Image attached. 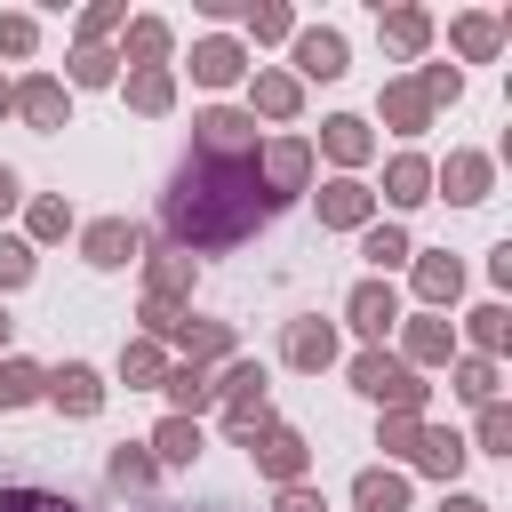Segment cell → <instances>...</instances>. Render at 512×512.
I'll list each match as a JSON object with an SVG mask.
<instances>
[{
    "label": "cell",
    "instance_id": "38",
    "mask_svg": "<svg viewBox=\"0 0 512 512\" xmlns=\"http://www.w3.org/2000/svg\"><path fill=\"white\" fill-rule=\"evenodd\" d=\"M456 48H464V56H496V24H488V16H464V24H456Z\"/></svg>",
    "mask_w": 512,
    "mask_h": 512
},
{
    "label": "cell",
    "instance_id": "46",
    "mask_svg": "<svg viewBox=\"0 0 512 512\" xmlns=\"http://www.w3.org/2000/svg\"><path fill=\"white\" fill-rule=\"evenodd\" d=\"M16 200H24V192H16V168H0V216H8Z\"/></svg>",
    "mask_w": 512,
    "mask_h": 512
},
{
    "label": "cell",
    "instance_id": "24",
    "mask_svg": "<svg viewBox=\"0 0 512 512\" xmlns=\"http://www.w3.org/2000/svg\"><path fill=\"white\" fill-rule=\"evenodd\" d=\"M32 392H48V376L32 360H0V408H24Z\"/></svg>",
    "mask_w": 512,
    "mask_h": 512
},
{
    "label": "cell",
    "instance_id": "11",
    "mask_svg": "<svg viewBox=\"0 0 512 512\" xmlns=\"http://www.w3.org/2000/svg\"><path fill=\"white\" fill-rule=\"evenodd\" d=\"M296 72L304 80H336L344 72V40L336 32H296Z\"/></svg>",
    "mask_w": 512,
    "mask_h": 512
},
{
    "label": "cell",
    "instance_id": "42",
    "mask_svg": "<svg viewBox=\"0 0 512 512\" xmlns=\"http://www.w3.org/2000/svg\"><path fill=\"white\" fill-rule=\"evenodd\" d=\"M504 440H512V416L488 400V408H480V448H504Z\"/></svg>",
    "mask_w": 512,
    "mask_h": 512
},
{
    "label": "cell",
    "instance_id": "43",
    "mask_svg": "<svg viewBox=\"0 0 512 512\" xmlns=\"http://www.w3.org/2000/svg\"><path fill=\"white\" fill-rule=\"evenodd\" d=\"M0 48L24 56V48H32V16H0Z\"/></svg>",
    "mask_w": 512,
    "mask_h": 512
},
{
    "label": "cell",
    "instance_id": "48",
    "mask_svg": "<svg viewBox=\"0 0 512 512\" xmlns=\"http://www.w3.org/2000/svg\"><path fill=\"white\" fill-rule=\"evenodd\" d=\"M0 344H8V312H0Z\"/></svg>",
    "mask_w": 512,
    "mask_h": 512
},
{
    "label": "cell",
    "instance_id": "33",
    "mask_svg": "<svg viewBox=\"0 0 512 512\" xmlns=\"http://www.w3.org/2000/svg\"><path fill=\"white\" fill-rule=\"evenodd\" d=\"M168 96H176L168 72H136V80H128V104H136V112H168Z\"/></svg>",
    "mask_w": 512,
    "mask_h": 512
},
{
    "label": "cell",
    "instance_id": "16",
    "mask_svg": "<svg viewBox=\"0 0 512 512\" xmlns=\"http://www.w3.org/2000/svg\"><path fill=\"white\" fill-rule=\"evenodd\" d=\"M8 104H16V112H24L32 128H56V120H64V88H56V80H24V88H16Z\"/></svg>",
    "mask_w": 512,
    "mask_h": 512
},
{
    "label": "cell",
    "instance_id": "22",
    "mask_svg": "<svg viewBox=\"0 0 512 512\" xmlns=\"http://www.w3.org/2000/svg\"><path fill=\"white\" fill-rule=\"evenodd\" d=\"M160 384H168V400H176V416H192V408H208V400H216V384H208V376H200L192 360H184V368H168Z\"/></svg>",
    "mask_w": 512,
    "mask_h": 512
},
{
    "label": "cell",
    "instance_id": "35",
    "mask_svg": "<svg viewBox=\"0 0 512 512\" xmlns=\"http://www.w3.org/2000/svg\"><path fill=\"white\" fill-rule=\"evenodd\" d=\"M456 392L488 408V400H496V360H464V368H456Z\"/></svg>",
    "mask_w": 512,
    "mask_h": 512
},
{
    "label": "cell",
    "instance_id": "23",
    "mask_svg": "<svg viewBox=\"0 0 512 512\" xmlns=\"http://www.w3.org/2000/svg\"><path fill=\"white\" fill-rule=\"evenodd\" d=\"M152 448H160V464H192V456H200V424H192V416H168V424L152 432Z\"/></svg>",
    "mask_w": 512,
    "mask_h": 512
},
{
    "label": "cell",
    "instance_id": "47",
    "mask_svg": "<svg viewBox=\"0 0 512 512\" xmlns=\"http://www.w3.org/2000/svg\"><path fill=\"white\" fill-rule=\"evenodd\" d=\"M440 512H488V504H480V496H448Z\"/></svg>",
    "mask_w": 512,
    "mask_h": 512
},
{
    "label": "cell",
    "instance_id": "45",
    "mask_svg": "<svg viewBox=\"0 0 512 512\" xmlns=\"http://www.w3.org/2000/svg\"><path fill=\"white\" fill-rule=\"evenodd\" d=\"M280 512H328V504H320L312 488H280Z\"/></svg>",
    "mask_w": 512,
    "mask_h": 512
},
{
    "label": "cell",
    "instance_id": "1",
    "mask_svg": "<svg viewBox=\"0 0 512 512\" xmlns=\"http://www.w3.org/2000/svg\"><path fill=\"white\" fill-rule=\"evenodd\" d=\"M264 208H272V192H264L256 160H200L192 152V168L176 176L160 216H168L176 248H240L264 224Z\"/></svg>",
    "mask_w": 512,
    "mask_h": 512
},
{
    "label": "cell",
    "instance_id": "28",
    "mask_svg": "<svg viewBox=\"0 0 512 512\" xmlns=\"http://www.w3.org/2000/svg\"><path fill=\"white\" fill-rule=\"evenodd\" d=\"M384 40H392L400 56H416V48L432 40V24H424V8H400V16H384Z\"/></svg>",
    "mask_w": 512,
    "mask_h": 512
},
{
    "label": "cell",
    "instance_id": "8",
    "mask_svg": "<svg viewBox=\"0 0 512 512\" xmlns=\"http://www.w3.org/2000/svg\"><path fill=\"white\" fill-rule=\"evenodd\" d=\"M384 200H392V208H416V200H432V160L400 152V160L384 168Z\"/></svg>",
    "mask_w": 512,
    "mask_h": 512
},
{
    "label": "cell",
    "instance_id": "7",
    "mask_svg": "<svg viewBox=\"0 0 512 512\" xmlns=\"http://www.w3.org/2000/svg\"><path fill=\"white\" fill-rule=\"evenodd\" d=\"M344 312H352V328H360V336H384V328L400 320V296H392V280H360Z\"/></svg>",
    "mask_w": 512,
    "mask_h": 512
},
{
    "label": "cell",
    "instance_id": "19",
    "mask_svg": "<svg viewBox=\"0 0 512 512\" xmlns=\"http://www.w3.org/2000/svg\"><path fill=\"white\" fill-rule=\"evenodd\" d=\"M352 496H360V512H408V480L400 472H360Z\"/></svg>",
    "mask_w": 512,
    "mask_h": 512
},
{
    "label": "cell",
    "instance_id": "31",
    "mask_svg": "<svg viewBox=\"0 0 512 512\" xmlns=\"http://www.w3.org/2000/svg\"><path fill=\"white\" fill-rule=\"evenodd\" d=\"M448 352H456L448 320H416V328H408V360H448Z\"/></svg>",
    "mask_w": 512,
    "mask_h": 512
},
{
    "label": "cell",
    "instance_id": "26",
    "mask_svg": "<svg viewBox=\"0 0 512 512\" xmlns=\"http://www.w3.org/2000/svg\"><path fill=\"white\" fill-rule=\"evenodd\" d=\"M320 144H328L344 168H360V160H368V128H360V120H328V128H320Z\"/></svg>",
    "mask_w": 512,
    "mask_h": 512
},
{
    "label": "cell",
    "instance_id": "10",
    "mask_svg": "<svg viewBox=\"0 0 512 512\" xmlns=\"http://www.w3.org/2000/svg\"><path fill=\"white\" fill-rule=\"evenodd\" d=\"M368 208H376V192H368V184H352V176L320 184V224H368Z\"/></svg>",
    "mask_w": 512,
    "mask_h": 512
},
{
    "label": "cell",
    "instance_id": "21",
    "mask_svg": "<svg viewBox=\"0 0 512 512\" xmlns=\"http://www.w3.org/2000/svg\"><path fill=\"white\" fill-rule=\"evenodd\" d=\"M360 256H368V264H376V280H384V272H392V264H408L416 248H408V232H400V224H376V232L360 240Z\"/></svg>",
    "mask_w": 512,
    "mask_h": 512
},
{
    "label": "cell",
    "instance_id": "40",
    "mask_svg": "<svg viewBox=\"0 0 512 512\" xmlns=\"http://www.w3.org/2000/svg\"><path fill=\"white\" fill-rule=\"evenodd\" d=\"M144 480H152V456L120 448V456H112V488H144Z\"/></svg>",
    "mask_w": 512,
    "mask_h": 512
},
{
    "label": "cell",
    "instance_id": "30",
    "mask_svg": "<svg viewBox=\"0 0 512 512\" xmlns=\"http://www.w3.org/2000/svg\"><path fill=\"white\" fill-rule=\"evenodd\" d=\"M464 328H472L480 360H488V352H504V304H472V312H464Z\"/></svg>",
    "mask_w": 512,
    "mask_h": 512
},
{
    "label": "cell",
    "instance_id": "39",
    "mask_svg": "<svg viewBox=\"0 0 512 512\" xmlns=\"http://www.w3.org/2000/svg\"><path fill=\"white\" fill-rule=\"evenodd\" d=\"M64 232H72V208L64 200H40L32 208V240H64Z\"/></svg>",
    "mask_w": 512,
    "mask_h": 512
},
{
    "label": "cell",
    "instance_id": "25",
    "mask_svg": "<svg viewBox=\"0 0 512 512\" xmlns=\"http://www.w3.org/2000/svg\"><path fill=\"white\" fill-rule=\"evenodd\" d=\"M128 56H136L144 72H160V56H168V24H152V16H136V24H128Z\"/></svg>",
    "mask_w": 512,
    "mask_h": 512
},
{
    "label": "cell",
    "instance_id": "41",
    "mask_svg": "<svg viewBox=\"0 0 512 512\" xmlns=\"http://www.w3.org/2000/svg\"><path fill=\"white\" fill-rule=\"evenodd\" d=\"M72 80L104 88V80H112V56H104V48H80V56H72Z\"/></svg>",
    "mask_w": 512,
    "mask_h": 512
},
{
    "label": "cell",
    "instance_id": "34",
    "mask_svg": "<svg viewBox=\"0 0 512 512\" xmlns=\"http://www.w3.org/2000/svg\"><path fill=\"white\" fill-rule=\"evenodd\" d=\"M120 376H128V384H160V376H168L160 344H128V352H120Z\"/></svg>",
    "mask_w": 512,
    "mask_h": 512
},
{
    "label": "cell",
    "instance_id": "2",
    "mask_svg": "<svg viewBox=\"0 0 512 512\" xmlns=\"http://www.w3.org/2000/svg\"><path fill=\"white\" fill-rule=\"evenodd\" d=\"M352 384H360L368 400L424 408V384H416V368H408V360H392V352H360V360H352Z\"/></svg>",
    "mask_w": 512,
    "mask_h": 512
},
{
    "label": "cell",
    "instance_id": "37",
    "mask_svg": "<svg viewBox=\"0 0 512 512\" xmlns=\"http://www.w3.org/2000/svg\"><path fill=\"white\" fill-rule=\"evenodd\" d=\"M32 280V240H0V288H24Z\"/></svg>",
    "mask_w": 512,
    "mask_h": 512
},
{
    "label": "cell",
    "instance_id": "14",
    "mask_svg": "<svg viewBox=\"0 0 512 512\" xmlns=\"http://www.w3.org/2000/svg\"><path fill=\"white\" fill-rule=\"evenodd\" d=\"M168 336H176V344L192 352V368H200V360H224V352H232V328H224V320H176Z\"/></svg>",
    "mask_w": 512,
    "mask_h": 512
},
{
    "label": "cell",
    "instance_id": "9",
    "mask_svg": "<svg viewBox=\"0 0 512 512\" xmlns=\"http://www.w3.org/2000/svg\"><path fill=\"white\" fill-rule=\"evenodd\" d=\"M488 176H496V168H488V152H448V168H440L448 200H464V208H472V200H488Z\"/></svg>",
    "mask_w": 512,
    "mask_h": 512
},
{
    "label": "cell",
    "instance_id": "36",
    "mask_svg": "<svg viewBox=\"0 0 512 512\" xmlns=\"http://www.w3.org/2000/svg\"><path fill=\"white\" fill-rule=\"evenodd\" d=\"M416 440H424V424H416V408H392V416H384V448H400V456H416Z\"/></svg>",
    "mask_w": 512,
    "mask_h": 512
},
{
    "label": "cell",
    "instance_id": "17",
    "mask_svg": "<svg viewBox=\"0 0 512 512\" xmlns=\"http://www.w3.org/2000/svg\"><path fill=\"white\" fill-rule=\"evenodd\" d=\"M384 120H392L400 136H416V128L432 120V104H424V88H416V80H392V88H384Z\"/></svg>",
    "mask_w": 512,
    "mask_h": 512
},
{
    "label": "cell",
    "instance_id": "12",
    "mask_svg": "<svg viewBox=\"0 0 512 512\" xmlns=\"http://www.w3.org/2000/svg\"><path fill=\"white\" fill-rule=\"evenodd\" d=\"M240 72H248V56H240L232 40H200V48H192V80H208V88H232Z\"/></svg>",
    "mask_w": 512,
    "mask_h": 512
},
{
    "label": "cell",
    "instance_id": "3",
    "mask_svg": "<svg viewBox=\"0 0 512 512\" xmlns=\"http://www.w3.org/2000/svg\"><path fill=\"white\" fill-rule=\"evenodd\" d=\"M216 392H224V424L248 440V432L264 424V368H256V360H240V368H224V384H216Z\"/></svg>",
    "mask_w": 512,
    "mask_h": 512
},
{
    "label": "cell",
    "instance_id": "4",
    "mask_svg": "<svg viewBox=\"0 0 512 512\" xmlns=\"http://www.w3.org/2000/svg\"><path fill=\"white\" fill-rule=\"evenodd\" d=\"M200 160H256V120L248 112H200Z\"/></svg>",
    "mask_w": 512,
    "mask_h": 512
},
{
    "label": "cell",
    "instance_id": "27",
    "mask_svg": "<svg viewBox=\"0 0 512 512\" xmlns=\"http://www.w3.org/2000/svg\"><path fill=\"white\" fill-rule=\"evenodd\" d=\"M264 168H272V184H280V192H296V184H304V168H312V152H304V144H272V152H264ZM280 192H272V200H280Z\"/></svg>",
    "mask_w": 512,
    "mask_h": 512
},
{
    "label": "cell",
    "instance_id": "13",
    "mask_svg": "<svg viewBox=\"0 0 512 512\" xmlns=\"http://www.w3.org/2000/svg\"><path fill=\"white\" fill-rule=\"evenodd\" d=\"M80 248H88V264H104V272H112V264H128V256H136V224L104 216V224H88V240H80Z\"/></svg>",
    "mask_w": 512,
    "mask_h": 512
},
{
    "label": "cell",
    "instance_id": "18",
    "mask_svg": "<svg viewBox=\"0 0 512 512\" xmlns=\"http://www.w3.org/2000/svg\"><path fill=\"white\" fill-rule=\"evenodd\" d=\"M456 288H464V264L456 256H416V296L424 304H448Z\"/></svg>",
    "mask_w": 512,
    "mask_h": 512
},
{
    "label": "cell",
    "instance_id": "6",
    "mask_svg": "<svg viewBox=\"0 0 512 512\" xmlns=\"http://www.w3.org/2000/svg\"><path fill=\"white\" fill-rule=\"evenodd\" d=\"M248 440H256V464H264L272 480H288V488H296V472H304V432L264 424V432H248Z\"/></svg>",
    "mask_w": 512,
    "mask_h": 512
},
{
    "label": "cell",
    "instance_id": "29",
    "mask_svg": "<svg viewBox=\"0 0 512 512\" xmlns=\"http://www.w3.org/2000/svg\"><path fill=\"white\" fill-rule=\"evenodd\" d=\"M256 112L288 120V112H296V80H288V72H256Z\"/></svg>",
    "mask_w": 512,
    "mask_h": 512
},
{
    "label": "cell",
    "instance_id": "44",
    "mask_svg": "<svg viewBox=\"0 0 512 512\" xmlns=\"http://www.w3.org/2000/svg\"><path fill=\"white\" fill-rule=\"evenodd\" d=\"M248 24H256V40H280L288 32V8H248Z\"/></svg>",
    "mask_w": 512,
    "mask_h": 512
},
{
    "label": "cell",
    "instance_id": "5",
    "mask_svg": "<svg viewBox=\"0 0 512 512\" xmlns=\"http://www.w3.org/2000/svg\"><path fill=\"white\" fill-rule=\"evenodd\" d=\"M48 400H56L64 416H96V408H104V384H96V368H80V360H64V368L48 376Z\"/></svg>",
    "mask_w": 512,
    "mask_h": 512
},
{
    "label": "cell",
    "instance_id": "20",
    "mask_svg": "<svg viewBox=\"0 0 512 512\" xmlns=\"http://www.w3.org/2000/svg\"><path fill=\"white\" fill-rule=\"evenodd\" d=\"M464 456H472V448H464L456 432H424V440H416V464H424V472H440V480H456V472H464Z\"/></svg>",
    "mask_w": 512,
    "mask_h": 512
},
{
    "label": "cell",
    "instance_id": "32",
    "mask_svg": "<svg viewBox=\"0 0 512 512\" xmlns=\"http://www.w3.org/2000/svg\"><path fill=\"white\" fill-rule=\"evenodd\" d=\"M0 512H80V504L56 488H0Z\"/></svg>",
    "mask_w": 512,
    "mask_h": 512
},
{
    "label": "cell",
    "instance_id": "15",
    "mask_svg": "<svg viewBox=\"0 0 512 512\" xmlns=\"http://www.w3.org/2000/svg\"><path fill=\"white\" fill-rule=\"evenodd\" d=\"M288 360H296V368H328V360H336V328H328V320H296V328H288Z\"/></svg>",
    "mask_w": 512,
    "mask_h": 512
}]
</instances>
